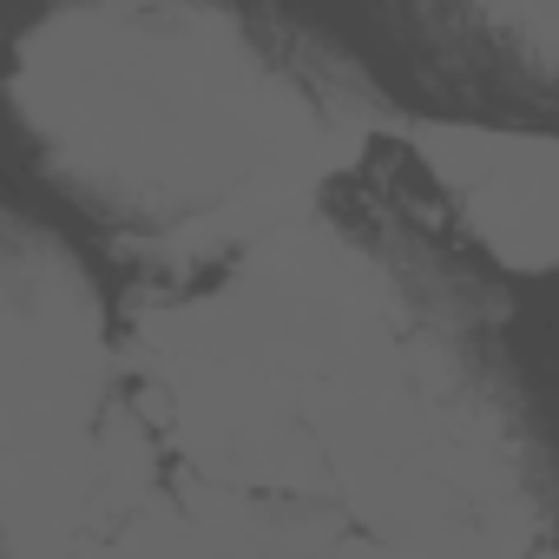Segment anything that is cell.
Instances as JSON below:
<instances>
[{
  "label": "cell",
  "instance_id": "obj_1",
  "mask_svg": "<svg viewBox=\"0 0 559 559\" xmlns=\"http://www.w3.org/2000/svg\"><path fill=\"white\" fill-rule=\"evenodd\" d=\"M14 106L73 198L158 230L257 191H323L376 132L217 0H80L27 34Z\"/></svg>",
  "mask_w": 559,
  "mask_h": 559
},
{
  "label": "cell",
  "instance_id": "obj_2",
  "mask_svg": "<svg viewBox=\"0 0 559 559\" xmlns=\"http://www.w3.org/2000/svg\"><path fill=\"white\" fill-rule=\"evenodd\" d=\"M112 382L86 270L27 224L0 217V461L99 421Z\"/></svg>",
  "mask_w": 559,
  "mask_h": 559
},
{
  "label": "cell",
  "instance_id": "obj_3",
  "mask_svg": "<svg viewBox=\"0 0 559 559\" xmlns=\"http://www.w3.org/2000/svg\"><path fill=\"white\" fill-rule=\"evenodd\" d=\"M467 230L513 270L552 263V145L539 132H500L493 158L454 185Z\"/></svg>",
  "mask_w": 559,
  "mask_h": 559
}]
</instances>
